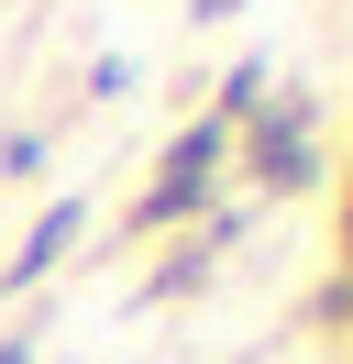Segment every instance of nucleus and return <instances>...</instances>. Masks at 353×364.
<instances>
[{
    "mask_svg": "<svg viewBox=\"0 0 353 364\" xmlns=\"http://www.w3.org/2000/svg\"><path fill=\"white\" fill-rule=\"evenodd\" d=\"M210 155H221V133H188V144H176V166H166V177H154V199H144V221H176V210H188L199 188H210Z\"/></svg>",
    "mask_w": 353,
    "mask_h": 364,
    "instance_id": "nucleus-1",
    "label": "nucleus"
},
{
    "mask_svg": "<svg viewBox=\"0 0 353 364\" xmlns=\"http://www.w3.org/2000/svg\"><path fill=\"white\" fill-rule=\"evenodd\" d=\"M78 221H88V210H78V199H56V210H44V221H33V243L11 254V276H44V265H56L66 243H78Z\"/></svg>",
    "mask_w": 353,
    "mask_h": 364,
    "instance_id": "nucleus-2",
    "label": "nucleus"
},
{
    "mask_svg": "<svg viewBox=\"0 0 353 364\" xmlns=\"http://www.w3.org/2000/svg\"><path fill=\"white\" fill-rule=\"evenodd\" d=\"M0 364H22V353H11V342H0Z\"/></svg>",
    "mask_w": 353,
    "mask_h": 364,
    "instance_id": "nucleus-3",
    "label": "nucleus"
}]
</instances>
